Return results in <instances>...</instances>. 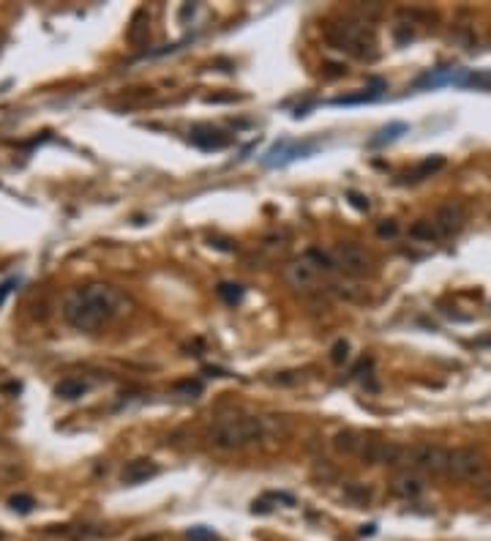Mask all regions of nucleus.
<instances>
[{
	"label": "nucleus",
	"instance_id": "1",
	"mask_svg": "<svg viewBox=\"0 0 491 541\" xmlns=\"http://www.w3.org/2000/svg\"><path fill=\"white\" fill-rule=\"evenodd\" d=\"M128 306V298L109 285H88L74 290L63 304V318L76 331H98L101 325L121 318Z\"/></svg>",
	"mask_w": 491,
	"mask_h": 541
},
{
	"label": "nucleus",
	"instance_id": "2",
	"mask_svg": "<svg viewBox=\"0 0 491 541\" xmlns=\"http://www.w3.org/2000/svg\"><path fill=\"white\" fill-rule=\"evenodd\" d=\"M268 432L270 424L262 416H224L210 426V443L221 451H241L265 441Z\"/></svg>",
	"mask_w": 491,
	"mask_h": 541
},
{
	"label": "nucleus",
	"instance_id": "3",
	"mask_svg": "<svg viewBox=\"0 0 491 541\" xmlns=\"http://www.w3.org/2000/svg\"><path fill=\"white\" fill-rule=\"evenodd\" d=\"M325 39L330 47L349 52L361 60H371L377 55V39H374V30L368 27V20H352V17L333 20L325 27Z\"/></svg>",
	"mask_w": 491,
	"mask_h": 541
},
{
	"label": "nucleus",
	"instance_id": "4",
	"mask_svg": "<svg viewBox=\"0 0 491 541\" xmlns=\"http://www.w3.org/2000/svg\"><path fill=\"white\" fill-rule=\"evenodd\" d=\"M333 270H336V263L330 254H322L319 249H309L303 257L292 260L284 268V276L295 290H317L322 279L330 276Z\"/></svg>",
	"mask_w": 491,
	"mask_h": 541
},
{
	"label": "nucleus",
	"instance_id": "5",
	"mask_svg": "<svg viewBox=\"0 0 491 541\" xmlns=\"http://www.w3.org/2000/svg\"><path fill=\"white\" fill-rule=\"evenodd\" d=\"M407 465L426 476H448L450 470V448L437 443H417L407 451Z\"/></svg>",
	"mask_w": 491,
	"mask_h": 541
},
{
	"label": "nucleus",
	"instance_id": "6",
	"mask_svg": "<svg viewBox=\"0 0 491 541\" xmlns=\"http://www.w3.org/2000/svg\"><path fill=\"white\" fill-rule=\"evenodd\" d=\"M330 257L336 263V270H342L352 279H363L374 273V254L358 244H339Z\"/></svg>",
	"mask_w": 491,
	"mask_h": 541
},
{
	"label": "nucleus",
	"instance_id": "7",
	"mask_svg": "<svg viewBox=\"0 0 491 541\" xmlns=\"http://www.w3.org/2000/svg\"><path fill=\"white\" fill-rule=\"evenodd\" d=\"M489 467H486V457L478 451V448H453L450 451V470L448 476L459 478V481H483L489 478L486 476Z\"/></svg>",
	"mask_w": 491,
	"mask_h": 541
},
{
	"label": "nucleus",
	"instance_id": "8",
	"mask_svg": "<svg viewBox=\"0 0 491 541\" xmlns=\"http://www.w3.org/2000/svg\"><path fill=\"white\" fill-rule=\"evenodd\" d=\"M464 219H466V214H464V205L462 202H445V205H440V211L434 214V224H437V230H440V235L442 238H450V235H456L462 227H464Z\"/></svg>",
	"mask_w": 491,
	"mask_h": 541
},
{
	"label": "nucleus",
	"instance_id": "9",
	"mask_svg": "<svg viewBox=\"0 0 491 541\" xmlns=\"http://www.w3.org/2000/svg\"><path fill=\"white\" fill-rule=\"evenodd\" d=\"M191 143L202 150H221L232 143V137L221 129H213V126H196L191 131Z\"/></svg>",
	"mask_w": 491,
	"mask_h": 541
},
{
	"label": "nucleus",
	"instance_id": "10",
	"mask_svg": "<svg viewBox=\"0 0 491 541\" xmlns=\"http://www.w3.org/2000/svg\"><path fill=\"white\" fill-rule=\"evenodd\" d=\"M153 476H159V465L153 462V459H134V462H128V465L123 467L121 473V481L123 484H142L147 478H153Z\"/></svg>",
	"mask_w": 491,
	"mask_h": 541
},
{
	"label": "nucleus",
	"instance_id": "11",
	"mask_svg": "<svg viewBox=\"0 0 491 541\" xmlns=\"http://www.w3.org/2000/svg\"><path fill=\"white\" fill-rule=\"evenodd\" d=\"M147 36H150V14H147V8H137L128 30H126V39H128V44L140 47L147 41Z\"/></svg>",
	"mask_w": 491,
	"mask_h": 541
},
{
	"label": "nucleus",
	"instance_id": "12",
	"mask_svg": "<svg viewBox=\"0 0 491 541\" xmlns=\"http://www.w3.org/2000/svg\"><path fill=\"white\" fill-rule=\"evenodd\" d=\"M328 290L336 295L344 304H363L366 301V287H361L358 282H349V279H342V282H330Z\"/></svg>",
	"mask_w": 491,
	"mask_h": 541
},
{
	"label": "nucleus",
	"instance_id": "13",
	"mask_svg": "<svg viewBox=\"0 0 491 541\" xmlns=\"http://www.w3.org/2000/svg\"><path fill=\"white\" fill-rule=\"evenodd\" d=\"M393 495L404 497V500H415L423 495V481L417 478L415 473H404V476H396L393 481Z\"/></svg>",
	"mask_w": 491,
	"mask_h": 541
},
{
	"label": "nucleus",
	"instance_id": "14",
	"mask_svg": "<svg viewBox=\"0 0 491 541\" xmlns=\"http://www.w3.org/2000/svg\"><path fill=\"white\" fill-rule=\"evenodd\" d=\"M385 448H388V441H379V438H363L358 457L363 459V465H382V459H385Z\"/></svg>",
	"mask_w": 491,
	"mask_h": 541
},
{
	"label": "nucleus",
	"instance_id": "15",
	"mask_svg": "<svg viewBox=\"0 0 491 541\" xmlns=\"http://www.w3.org/2000/svg\"><path fill=\"white\" fill-rule=\"evenodd\" d=\"M361 435L358 432H352V429H342V432H336V438H333V448H336V454H342V457H352V454H358L361 451Z\"/></svg>",
	"mask_w": 491,
	"mask_h": 541
},
{
	"label": "nucleus",
	"instance_id": "16",
	"mask_svg": "<svg viewBox=\"0 0 491 541\" xmlns=\"http://www.w3.org/2000/svg\"><path fill=\"white\" fill-rule=\"evenodd\" d=\"M410 238H415V241H423V244H437L442 235L440 230H437V224L429 219H417L412 227H410Z\"/></svg>",
	"mask_w": 491,
	"mask_h": 541
},
{
	"label": "nucleus",
	"instance_id": "17",
	"mask_svg": "<svg viewBox=\"0 0 491 541\" xmlns=\"http://www.w3.org/2000/svg\"><path fill=\"white\" fill-rule=\"evenodd\" d=\"M344 497L352 500L355 506H368L371 497H374V492H371V487L361 484V481H349V484H344Z\"/></svg>",
	"mask_w": 491,
	"mask_h": 541
},
{
	"label": "nucleus",
	"instance_id": "18",
	"mask_svg": "<svg viewBox=\"0 0 491 541\" xmlns=\"http://www.w3.org/2000/svg\"><path fill=\"white\" fill-rule=\"evenodd\" d=\"M216 293H219V298L224 301V304H229V306H235V304H241L243 301V285H238V282H221L219 287H216Z\"/></svg>",
	"mask_w": 491,
	"mask_h": 541
},
{
	"label": "nucleus",
	"instance_id": "19",
	"mask_svg": "<svg viewBox=\"0 0 491 541\" xmlns=\"http://www.w3.org/2000/svg\"><path fill=\"white\" fill-rule=\"evenodd\" d=\"M404 131H407V123H391V126H385V129L371 140V148L388 145V143H393V140H398Z\"/></svg>",
	"mask_w": 491,
	"mask_h": 541
},
{
	"label": "nucleus",
	"instance_id": "20",
	"mask_svg": "<svg viewBox=\"0 0 491 541\" xmlns=\"http://www.w3.org/2000/svg\"><path fill=\"white\" fill-rule=\"evenodd\" d=\"M442 167H445V159H442V156L426 159V162H420V164H417V170L412 172V178H410V181H423V178H429V175L440 172Z\"/></svg>",
	"mask_w": 491,
	"mask_h": 541
},
{
	"label": "nucleus",
	"instance_id": "21",
	"mask_svg": "<svg viewBox=\"0 0 491 541\" xmlns=\"http://www.w3.org/2000/svg\"><path fill=\"white\" fill-rule=\"evenodd\" d=\"M85 391H88V386H85L82 380H63V383H58V389H55V393L63 396V399H79Z\"/></svg>",
	"mask_w": 491,
	"mask_h": 541
},
{
	"label": "nucleus",
	"instance_id": "22",
	"mask_svg": "<svg viewBox=\"0 0 491 541\" xmlns=\"http://www.w3.org/2000/svg\"><path fill=\"white\" fill-rule=\"evenodd\" d=\"M450 39H453L462 49H475V44H478V36H475L472 27H459V30H453Z\"/></svg>",
	"mask_w": 491,
	"mask_h": 541
},
{
	"label": "nucleus",
	"instance_id": "23",
	"mask_svg": "<svg viewBox=\"0 0 491 541\" xmlns=\"http://www.w3.org/2000/svg\"><path fill=\"white\" fill-rule=\"evenodd\" d=\"M347 358H349V342H347V339H336L333 347H330V361H333L336 367H342Z\"/></svg>",
	"mask_w": 491,
	"mask_h": 541
},
{
	"label": "nucleus",
	"instance_id": "24",
	"mask_svg": "<svg viewBox=\"0 0 491 541\" xmlns=\"http://www.w3.org/2000/svg\"><path fill=\"white\" fill-rule=\"evenodd\" d=\"M377 235H379V238H396V235H398V221L393 219L379 221V224H377Z\"/></svg>",
	"mask_w": 491,
	"mask_h": 541
},
{
	"label": "nucleus",
	"instance_id": "25",
	"mask_svg": "<svg viewBox=\"0 0 491 541\" xmlns=\"http://www.w3.org/2000/svg\"><path fill=\"white\" fill-rule=\"evenodd\" d=\"M191 541H216V533L210 530V528H202V525H196V528H189V533H186Z\"/></svg>",
	"mask_w": 491,
	"mask_h": 541
},
{
	"label": "nucleus",
	"instance_id": "26",
	"mask_svg": "<svg viewBox=\"0 0 491 541\" xmlns=\"http://www.w3.org/2000/svg\"><path fill=\"white\" fill-rule=\"evenodd\" d=\"M8 503H11V509H14V511H20V514L33 511V497H27V495H17V497H11Z\"/></svg>",
	"mask_w": 491,
	"mask_h": 541
},
{
	"label": "nucleus",
	"instance_id": "27",
	"mask_svg": "<svg viewBox=\"0 0 491 541\" xmlns=\"http://www.w3.org/2000/svg\"><path fill=\"white\" fill-rule=\"evenodd\" d=\"M412 25V22H410ZM407 22H398L396 27H393V36H396V41L398 44H404V41H412V36H415V30L410 27Z\"/></svg>",
	"mask_w": 491,
	"mask_h": 541
},
{
	"label": "nucleus",
	"instance_id": "28",
	"mask_svg": "<svg viewBox=\"0 0 491 541\" xmlns=\"http://www.w3.org/2000/svg\"><path fill=\"white\" fill-rule=\"evenodd\" d=\"M379 96V93H358V96H342V98H336L333 104H363V101H374V98Z\"/></svg>",
	"mask_w": 491,
	"mask_h": 541
},
{
	"label": "nucleus",
	"instance_id": "29",
	"mask_svg": "<svg viewBox=\"0 0 491 541\" xmlns=\"http://www.w3.org/2000/svg\"><path fill=\"white\" fill-rule=\"evenodd\" d=\"M462 85H478V88H491V74H472V77H464Z\"/></svg>",
	"mask_w": 491,
	"mask_h": 541
},
{
	"label": "nucleus",
	"instance_id": "30",
	"mask_svg": "<svg viewBox=\"0 0 491 541\" xmlns=\"http://www.w3.org/2000/svg\"><path fill=\"white\" fill-rule=\"evenodd\" d=\"M347 200H349V202H352V205H355L358 211H368V208H371L368 197H363L361 192H349V195H347Z\"/></svg>",
	"mask_w": 491,
	"mask_h": 541
},
{
	"label": "nucleus",
	"instance_id": "31",
	"mask_svg": "<svg viewBox=\"0 0 491 541\" xmlns=\"http://www.w3.org/2000/svg\"><path fill=\"white\" fill-rule=\"evenodd\" d=\"M478 495L486 500L491 506V478H483V481H478Z\"/></svg>",
	"mask_w": 491,
	"mask_h": 541
},
{
	"label": "nucleus",
	"instance_id": "32",
	"mask_svg": "<svg viewBox=\"0 0 491 541\" xmlns=\"http://www.w3.org/2000/svg\"><path fill=\"white\" fill-rule=\"evenodd\" d=\"M14 285H17V279H8V282H3V285H0V304L6 301V295H8V290H11Z\"/></svg>",
	"mask_w": 491,
	"mask_h": 541
}]
</instances>
